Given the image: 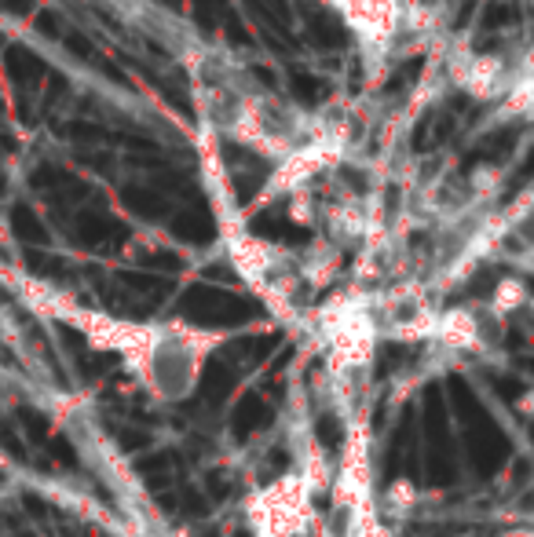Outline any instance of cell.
<instances>
[{
	"label": "cell",
	"mask_w": 534,
	"mask_h": 537,
	"mask_svg": "<svg viewBox=\"0 0 534 537\" xmlns=\"http://www.w3.org/2000/svg\"><path fill=\"white\" fill-rule=\"evenodd\" d=\"M37 304L48 307L55 318H63L92 344L96 351H110L121 358L129 377L147 391L154 402H187L205 377L209 358L227 340L224 329H205L191 322H132V318H110L99 311L74 307L63 296L37 293Z\"/></svg>",
	"instance_id": "cell-1"
},
{
	"label": "cell",
	"mask_w": 534,
	"mask_h": 537,
	"mask_svg": "<svg viewBox=\"0 0 534 537\" xmlns=\"http://www.w3.org/2000/svg\"><path fill=\"white\" fill-rule=\"evenodd\" d=\"M330 464L319 450H311L300 468L275 475L271 483L246 497V527L253 537H330L319 490L330 486Z\"/></svg>",
	"instance_id": "cell-2"
},
{
	"label": "cell",
	"mask_w": 534,
	"mask_h": 537,
	"mask_svg": "<svg viewBox=\"0 0 534 537\" xmlns=\"http://www.w3.org/2000/svg\"><path fill=\"white\" fill-rule=\"evenodd\" d=\"M227 139H235V143L260 154L264 161L278 165L308 139V114L297 103L282 99V95L257 88V92L246 95V103L238 110Z\"/></svg>",
	"instance_id": "cell-3"
},
{
	"label": "cell",
	"mask_w": 534,
	"mask_h": 537,
	"mask_svg": "<svg viewBox=\"0 0 534 537\" xmlns=\"http://www.w3.org/2000/svg\"><path fill=\"white\" fill-rule=\"evenodd\" d=\"M333 11L359 37L366 74L381 77V70L392 66V52L403 30V0H337Z\"/></svg>",
	"instance_id": "cell-4"
}]
</instances>
